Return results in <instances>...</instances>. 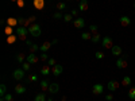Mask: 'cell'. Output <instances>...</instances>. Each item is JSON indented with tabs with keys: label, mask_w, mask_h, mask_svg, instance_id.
<instances>
[{
	"label": "cell",
	"mask_w": 135,
	"mask_h": 101,
	"mask_svg": "<svg viewBox=\"0 0 135 101\" xmlns=\"http://www.w3.org/2000/svg\"><path fill=\"white\" fill-rule=\"evenodd\" d=\"M28 32H30V35H33L34 38H38L41 35V32H42V30H41V26L38 23H33V24L28 27Z\"/></svg>",
	"instance_id": "1"
},
{
	"label": "cell",
	"mask_w": 135,
	"mask_h": 101,
	"mask_svg": "<svg viewBox=\"0 0 135 101\" xmlns=\"http://www.w3.org/2000/svg\"><path fill=\"white\" fill-rule=\"evenodd\" d=\"M16 34H18V37H19V39L27 40V39H26V38H27V34H30V32H28V28H27V27L19 26V27L16 28Z\"/></svg>",
	"instance_id": "2"
},
{
	"label": "cell",
	"mask_w": 135,
	"mask_h": 101,
	"mask_svg": "<svg viewBox=\"0 0 135 101\" xmlns=\"http://www.w3.org/2000/svg\"><path fill=\"white\" fill-rule=\"evenodd\" d=\"M101 45H103L104 49H112L114 47V40H112L111 37H104L101 39Z\"/></svg>",
	"instance_id": "3"
},
{
	"label": "cell",
	"mask_w": 135,
	"mask_h": 101,
	"mask_svg": "<svg viewBox=\"0 0 135 101\" xmlns=\"http://www.w3.org/2000/svg\"><path fill=\"white\" fill-rule=\"evenodd\" d=\"M25 70L23 69H15L14 70V73H12V77L16 80V81H20V80H23L25 78Z\"/></svg>",
	"instance_id": "4"
},
{
	"label": "cell",
	"mask_w": 135,
	"mask_h": 101,
	"mask_svg": "<svg viewBox=\"0 0 135 101\" xmlns=\"http://www.w3.org/2000/svg\"><path fill=\"white\" fill-rule=\"evenodd\" d=\"M127 55H123L122 58H119L118 61H116V68L118 69H126L127 68Z\"/></svg>",
	"instance_id": "5"
},
{
	"label": "cell",
	"mask_w": 135,
	"mask_h": 101,
	"mask_svg": "<svg viewBox=\"0 0 135 101\" xmlns=\"http://www.w3.org/2000/svg\"><path fill=\"white\" fill-rule=\"evenodd\" d=\"M73 26L76 28H84V26H85L84 18H76V19L73 20Z\"/></svg>",
	"instance_id": "6"
},
{
	"label": "cell",
	"mask_w": 135,
	"mask_h": 101,
	"mask_svg": "<svg viewBox=\"0 0 135 101\" xmlns=\"http://www.w3.org/2000/svg\"><path fill=\"white\" fill-rule=\"evenodd\" d=\"M92 92H93V94H96V96H99V94H103L104 86L101 84H95V85H93V88H92Z\"/></svg>",
	"instance_id": "7"
},
{
	"label": "cell",
	"mask_w": 135,
	"mask_h": 101,
	"mask_svg": "<svg viewBox=\"0 0 135 101\" xmlns=\"http://www.w3.org/2000/svg\"><path fill=\"white\" fill-rule=\"evenodd\" d=\"M120 86V84L118 81H109L108 84H107V88H108V90L111 92H115V90H118V88Z\"/></svg>",
	"instance_id": "8"
},
{
	"label": "cell",
	"mask_w": 135,
	"mask_h": 101,
	"mask_svg": "<svg viewBox=\"0 0 135 101\" xmlns=\"http://www.w3.org/2000/svg\"><path fill=\"white\" fill-rule=\"evenodd\" d=\"M63 72V66L62 65H60V63H57L54 68H53V70H51V73H53V75H55V77H58L61 73Z\"/></svg>",
	"instance_id": "9"
},
{
	"label": "cell",
	"mask_w": 135,
	"mask_h": 101,
	"mask_svg": "<svg viewBox=\"0 0 135 101\" xmlns=\"http://www.w3.org/2000/svg\"><path fill=\"white\" fill-rule=\"evenodd\" d=\"M51 42H49V40H45V42L41 45V47H39V50L42 51V53H47L49 50H50V47H51Z\"/></svg>",
	"instance_id": "10"
},
{
	"label": "cell",
	"mask_w": 135,
	"mask_h": 101,
	"mask_svg": "<svg viewBox=\"0 0 135 101\" xmlns=\"http://www.w3.org/2000/svg\"><path fill=\"white\" fill-rule=\"evenodd\" d=\"M26 61H27V62H30V63H37V62L39 61V57H37V55L34 54V53H30V54L27 55Z\"/></svg>",
	"instance_id": "11"
},
{
	"label": "cell",
	"mask_w": 135,
	"mask_h": 101,
	"mask_svg": "<svg viewBox=\"0 0 135 101\" xmlns=\"http://www.w3.org/2000/svg\"><path fill=\"white\" fill-rule=\"evenodd\" d=\"M119 22H120V24H122L123 27H127V26L131 24V19H130L128 16H120Z\"/></svg>",
	"instance_id": "12"
},
{
	"label": "cell",
	"mask_w": 135,
	"mask_h": 101,
	"mask_svg": "<svg viewBox=\"0 0 135 101\" xmlns=\"http://www.w3.org/2000/svg\"><path fill=\"white\" fill-rule=\"evenodd\" d=\"M26 90H27V89H26V86L23 85V84H18V85L15 86V93H16V94H25Z\"/></svg>",
	"instance_id": "13"
},
{
	"label": "cell",
	"mask_w": 135,
	"mask_h": 101,
	"mask_svg": "<svg viewBox=\"0 0 135 101\" xmlns=\"http://www.w3.org/2000/svg\"><path fill=\"white\" fill-rule=\"evenodd\" d=\"M58 90H60V85H58L57 82H51L50 86H49V92H50L51 94H54V93H57Z\"/></svg>",
	"instance_id": "14"
},
{
	"label": "cell",
	"mask_w": 135,
	"mask_h": 101,
	"mask_svg": "<svg viewBox=\"0 0 135 101\" xmlns=\"http://www.w3.org/2000/svg\"><path fill=\"white\" fill-rule=\"evenodd\" d=\"M89 8V4H88V0H81L78 4V10L80 11H88Z\"/></svg>",
	"instance_id": "15"
},
{
	"label": "cell",
	"mask_w": 135,
	"mask_h": 101,
	"mask_svg": "<svg viewBox=\"0 0 135 101\" xmlns=\"http://www.w3.org/2000/svg\"><path fill=\"white\" fill-rule=\"evenodd\" d=\"M33 5H34L37 10H42L43 5H45V0H34V2H33Z\"/></svg>",
	"instance_id": "16"
},
{
	"label": "cell",
	"mask_w": 135,
	"mask_h": 101,
	"mask_svg": "<svg viewBox=\"0 0 135 101\" xmlns=\"http://www.w3.org/2000/svg\"><path fill=\"white\" fill-rule=\"evenodd\" d=\"M50 84H51V82H50L49 80H42V81H41V89H42L43 92H45V90H49Z\"/></svg>",
	"instance_id": "17"
},
{
	"label": "cell",
	"mask_w": 135,
	"mask_h": 101,
	"mask_svg": "<svg viewBox=\"0 0 135 101\" xmlns=\"http://www.w3.org/2000/svg\"><path fill=\"white\" fill-rule=\"evenodd\" d=\"M111 53H112V55H115V57L116 55H120L122 54V47L116 45V46H114L112 49H111Z\"/></svg>",
	"instance_id": "18"
},
{
	"label": "cell",
	"mask_w": 135,
	"mask_h": 101,
	"mask_svg": "<svg viewBox=\"0 0 135 101\" xmlns=\"http://www.w3.org/2000/svg\"><path fill=\"white\" fill-rule=\"evenodd\" d=\"M51 73V68L49 66V65H45V66L41 69V74L42 75H49Z\"/></svg>",
	"instance_id": "19"
},
{
	"label": "cell",
	"mask_w": 135,
	"mask_h": 101,
	"mask_svg": "<svg viewBox=\"0 0 135 101\" xmlns=\"http://www.w3.org/2000/svg\"><path fill=\"white\" fill-rule=\"evenodd\" d=\"M37 81H38V75L37 74H31V75H28L26 78L27 84H30V82H37Z\"/></svg>",
	"instance_id": "20"
},
{
	"label": "cell",
	"mask_w": 135,
	"mask_h": 101,
	"mask_svg": "<svg viewBox=\"0 0 135 101\" xmlns=\"http://www.w3.org/2000/svg\"><path fill=\"white\" fill-rule=\"evenodd\" d=\"M120 85H123V86H128V85H131V77H128V75L123 77V81H122V84H120Z\"/></svg>",
	"instance_id": "21"
},
{
	"label": "cell",
	"mask_w": 135,
	"mask_h": 101,
	"mask_svg": "<svg viewBox=\"0 0 135 101\" xmlns=\"http://www.w3.org/2000/svg\"><path fill=\"white\" fill-rule=\"evenodd\" d=\"M34 101H47V100H46V94H45V93L37 94V96H35V98H34Z\"/></svg>",
	"instance_id": "22"
},
{
	"label": "cell",
	"mask_w": 135,
	"mask_h": 101,
	"mask_svg": "<svg viewBox=\"0 0 135 101\" xmlns=\"http://www.w3.org/2000/svg\"><path fill=\"white\" fill-rule=\"evenodd\" d=\"M26 55L25 54H23V53H19V54H18L16 55V59H18V62H19V63H23V62H26Z\"/></svg>",
	"instance_id": "23"
},
{
	"label": "cell",
	"mask_w": 135,
	"mask_h": 101,
	"mask_svg": "<svg viewBox=\"0 0 135 101\" xmlns=\"http://www.w3.org/2000/svg\"><path fill=\"white\" fill-rule=\"evenodd\" d=\"M101 39H103V38H101V35L97 32V34H95V35H92V39H91V40H92L93 43H97V42H100Z\"/></svg>",
	"instance_id": "24"
},
{
	"label": "cell",
	"mask_w": 135,
	"mask_h": 101,
	"mask_svg": "<svg viewBox=\"0 0 135 101\" xmlns=\"http://www.w3.org/2000/svg\"><path fill=\"white\" fill-rule=\"evenodd\" d=\"M30 65H31V63H30V62H27V61H26V62H23V63H22V69L25 70L26 73H28V72H30Z\"/></svg>",
	"instance_id": "25"
},
{
	"label": "cell",
	"mask_w": 135,
	"mask_h": 101,
	"mask_svg": "<svg viewBox=\"0 0 135 101\" xmlns=\"http://www.w3.org/2000/svg\"><path fill=\"white\" fill-rule=\"evenodd\" d=\"M5 94H7V86H5L4 84H2V85H0V96L4 97Z\"/></svg>",
	"instance_id": "26"
},
{
	"label": "cell",
	"mask_w": 135,
	"mask_h": 101,
	"mask_svg": "<svg viewBox=\"0 0 135 101\" xmlns=\"http://www.w3.org/2000/svg\"><path fill=\"white\" fill-rule=\"evenodd\" d=\"M81 38L84 40H91L92 39V32H83L81 34Z\"/></svg>",
	"instance_id": "27"
},
{
	"label": "cell",
	"mask_w": 135,
	"mask_h": 101,
	"mask_svg": "<svg viewBox=\"0 0 135 101\" xmlns=\"http://www.w3.org/2000/svg\"><path fill=\"white\" fill-rule=\"evenodd\" d=\"M55 7H57V10H58V11H63V10L66 8V3L60 2V3H57V5H55Z\"/></svg>",
	"instance_id": "28"
},
{
	"label": "cell",
	"mask_w": 135,
	"mask_h": 101,
	"mask_svg": "<svg viewBox=\"0 0 135 101\" xmlns=\"http://www.w3.org/2000/svg\"><path fill=\"white\" fill-rule=\"evenodd\" d=\"M7 23H8V26H15V24H18V19H15V18H8L7 19Z\"/></svg>",
	"instance_id": "29"
},
{
	"label": "cell",
	"mask_w": 135,
	"mask_h": 101,
	"mask_svg": "<svg viewBox=\"0 0 135 101\" xmlns=\"http://www.w3.org/2000/svg\"><path fill=\"white\" fill-rule=\"evenodd\" d=\"M35 19H37L35 16H30L28 19H26V24H25V27H26V26H31V23H34Z\"/></svg>",
	"instance_id": "30"
},
{
	"label": "cell",
	"mask_w": 135,
	"mask_h": 101,
	"mask_svg": "<svg viewBox=\"0 0 135 101\" xmlns=\"http://www.w3.org/2000/svg\"><path fill=\"white\" fill-rule=\"evenodd\" d=\"M128 97H130V100H135V88H131L128 90Z\"/></svg>",
	"instance_id": "31"
},
{
	"label": "cell",
	"mask_w": 135,
	"mask_h": 101,
	"mask_svg": "<svg viewBox=\"0 0 135 101\" xmlns=\"http://www.w3.org/2000/svg\"><path fill=\"white\" fill-rule=\"evenodd\" d=\"M47 65H49L50 68H54L55 65H57V61H55L54 58H49V61H47Z\"/></svg>",
	"instance_id": "32"
},
{
	"label": "cell",
	"mask_w": 135,
	"mask_h": 101,
	"mask_svg": "<svg viewBox=\"0 0 135 101\" xmlns=\"http://www.w3.org/2000/svg\"><path fill=\"white\" fill-rule=\"evenodd\" d=\"M63 20H65V22H72V20H73V15H72V14L63 15Z\"/></svg>",
	"instance_id": "33"
},
{
	"label": "cell",
	"mask_w": 135,
	"mask_h": 101,
	"mask_svg": "<svg viewBox=\"0 0 135 101\" xmlns=\"http://www.w3.org/2000/svg\"><path fill=\"white\" fill-rule=\"evenodd\" d=\"M4 32L7 34V37L12 35V27H11V26H7V27H5V30H4Z\"/></svg>",
	"instance_id": "34"
},
{
	"label": "cell",
	"mask_w": 135,
	"mask_h": 101,
	"mask_svg": "<svg viewBox=\"0 0 135 101\" xmlns=\"http://www.w3.org/2000/svg\"><path fill=\"white\" fill-rule=\"evenodd\" d=\"M89 32H92V35H95L97 34V26H89Z\"/></svg>",
	"instance_id": "35"
},
{
	"label": "cell",
	"mask_w": 135,
	"mask_h": 101,
	"mask_svg": "<svg viewBox=\"0 0 135 101\" xmlns=\"http://www.w3.org/2000/svg\"><path fill=\"white\" fill-rule=\"evenodd\" d=\"M95 57H96V59H103L104 58V53L103 51H96L95 53Z\"/></svg>",
	"instance_id": "36"
},
{
	"label": "cell",
	"mask_w": 135,
	"mask_h": 101,
	"mask_svg": "<svg viewBox=\"0 0 135 101\" xmlns=\"http://www.w3.org/2000/svg\"><path fill=\"white\" fill-rule=\"evenodd\" d=\"M15 40H16V37H15V35H10V37L7 38V42H8L10 45H12Z\"/></svg>",
	"instance_id": "37"
},
{
	"label": "cell",
	"mask_w": 135,
	"mask_h": 101,
	"mask_svg": "<svg viewBox=\"0 0 135 101\" xmlns=\"http://www.w3.org/2000/svg\"><path fill=\"white\" fill-rule=\"evenodd\" d=\"M38 50H39V46L38 45H31L30 46V51L34 53V54H35V51H38Z\"/></svg>",
	"instance_id": "38"
},
{
	"label": "cell",
	"mask_w": 135,
	"mask_h": 101,
	"mask_svg": "<svg viewBox=\"0 0 135 101\" xmlns=\"http://www.w3.org/2000/svg\"><path fill=\"white\" fill-rule=\"evenodd\" d=\"M5 101H14V97H12V94H10V93H7L5 96L3 97Z\"/></svg>",
	"instance_id": "39"
},
{
	"label": "cell",
	"mask_w": 135,
	"mask_h": 101,
	"mask_svg": "<svg viewBox=\"0 0 135 101\" xmlns=\"http://www.w3.org/2000/svg\"><path fill=\"white\" fill-rule=\"evenodd\" d=\"M18 24L25 26L26 24V19H25V18H18Z\"/></svg>",
	"instance_id": "40"
},
{
	"label": "cell",
	"mask_w": 135,
	"mask_h": 101,
	"mask_svg": "<svg viewBox=\"0 0 135 101\" xmlns=\"http://www.w3.org/2000/svg\"><path fill=\"white\" fill-rule=\"evenodd\" d=\"M39 59H41V61H49V57H47V54H46V53H43V54H41Z\"/></svg>",
	"instance_id": "41"
},
{
	"label": "cell",
	"mask_w": 135,
	"mask_h": 101,
	"mask_svg": "<svg viewBox=\"0 0 135 101\" xmlns=\"http://www.w3.org/2000/svg\"><path fill=\"white\" fill-rule=\"evenodd\" d=\"M53 18H54V19H63V16H62L61 12H55L54 15H53Z\"/></svg>",
	"instance_id": "42"
},
{
	"label": "cell",
	"mask_w": 135,
	"mask_h": 101,
	"mask_svg": "<svg viewBox=\"0 0 135 101\" xmlns=\"http://www.w3.org/2000/svg\"><path fill=\"white\" fill-rule=\"evenodd\" d=\"M105 100H107V101H112L114 96H112V94H107V96H105Z\"/></svg>",
	"instance_id": "43"
},
{
	"label": "cell",
	"mask_w": 135,
	"mask_h": 101,
	"mask_svg": "<svg viewBox=\"0 0 135 101\" xmlns=\"http://www.w3.org/2000/svg\"><path fill=\"white\" fill-rule=\"evenodd\" d=\"M70 14H72L73 16H77L78 15V11L77 10H72V12H70Z\"/></svg>",
	"instance_id": "44"
},
{
	"label": "cell",
	"mask_w": 135,
	"mask_h": 101,
	"mask_svg": "<svg viewBox=\"0 0 135 101\" xmlns=\"http://www.w3.org/2000/svg\"><path fill=\"white\" fill-rule=\"evenodd\" d=\"M16 3H18V5H19V7H22V5L25 4V2H23V0H16Z\"/></svg>",
	"instance_id": "45"
},
{
	"label": "cell",
	"mask_w": 135,
	"mask_h": 101,
	"mask_svg": "<svg viewBox=\"0 0 135 101\" xmlns=\"http://www.w3.org/2000/svg\"><path fill=\"white\" fill-rule=\"evenodd\" d=\"M47 101H53V98H51V97H50V98H47Z\"/></svg>",
	"instance_id": "46"
},
{
	"label": "cell",
	"mask_w": 135,
	"mask_h": 101,
	"mask_svg": "<svg viewBox=\"0 0 135 101\" xmlns=\"http://www.w3.org/2000/svg\"><path fill=\"white\" fill-rule=\"evenodd\" d=\"M0 101H5V100H4V98H3V97H2V100H0Z\"/></svg>",
	"instance_id": "47"
},
{
	"label": "cell",
	"mask_w": 135,
	"mask_h": 101,
	"mask_svg": "<svg viewBox=\"0 0 135 101\" xmlns=\"http://www.w3.org/2000/svg\"><path fill=\"white\" fill-rule=\"evenodd\" d=\"M134 7H135V3H134Z\"/></svg>",
	"instance_id": "48"
},
{
	"label": "cell",
	"mask_w": 135,
	"mask_h": 101,
	"mask_svg": "<svg viewBox=\"0 0 135 101\" xmlns=\"http://www.w3.org/2000/svg\"><path fill=\"white\" fill-rule=\"evenodd\" d=\"M12 2H15V0H12Z\"/></svg>",
	"instance_id": "49"
},
{
	"label": "cell",
	"mask_w": 135,
	"mask_h": 101,
	"mask_svg": "<svg viewBox=\"0 0 135 101\" xmlns=\"http://www.w3.org/2000/svg\"><path fill=\"white\" fill-rule=\"evenodd\" d=\"M78 2H81V0H78Z\"/></svg>",
	"instance_id": "50"
}]
</instances>
